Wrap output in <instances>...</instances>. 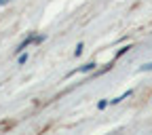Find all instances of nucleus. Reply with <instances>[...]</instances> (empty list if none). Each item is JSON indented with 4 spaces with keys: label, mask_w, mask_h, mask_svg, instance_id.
I'll use <instances>...</instances> for the list:
<instances>
[{
    "label": "nucleus",
    "mask_w": 152,
    "mask_h": 135,
    "mask_svg": "<svg viewBox=\"0 0 152 135\" xmlns=\"http://www.w3.org/2000/svg\"><path fill=\"white\" fill-rule=\"evenodd\" d=\"M93 70H95V63L91 61V63H85V66H80L78 70H74L72 74H76V72H80V74H87V72H93Z\"/></svg>",
    "instance_id": "f257e3e1"
},
{
    "label": "nucleus",
    "mask_w": 152,
    "mask_h": 135,
    "mask_svg": "<svg viewBox=\"0 0 152 135\" xmlns=\"http://www.w3.org/2000/svg\"><path fill=\"white\" fill-rule=\"evenodd\" d=\"M83 49H85V45H83V42H78V45H76V49H74V55H76V57L83 55Z\"/></svg>",
    "instance_id": "f03ea898"
},
{
    "label": "nucleus",
    "mask_w": 152,
    "mask_h": 135,
    "mask_svg": "<svg viewBox=\"0 0 152 135\" xmlns=\"http://www.w3.org/2000/svg\"><path fill=\"white\" fill-rule=\"evenodd\" d=\"M26 61H28V55H26V53H19V59H17V63H19V66H23Z\"/></svg>",
    "instance_id": "7ed1b4c3"
},
{
    "label": "nucleus",
    "mask_w": 152,
    "mask_h": 135,
    "mask_svg": "<svg viewBox=\"0 0 152 135\" xmlns=\"http://www.w3.org/2000/svg\"><path fill=\"white\" fill-rule=\"evenodd\" d=\"M150 70H152V61H150V63H146V66H142V68H140V72H150Z\"/></svg>",
    "instance_id": "20e7f679"
},
{
    "label": "nucleus",
    "mask_w": 152,
    "mask_h": 135,
    "mask_svg": "<svg viewBox=\"0 0 152 135\" xmlns=\"http://www.w3.org/2000/svg\"><path fill=\"white\" fill-rule=\"evenodd\" d=\"M106 106H108V101H106V99H102V101H99V104H97V108H99V110H104V108H106Z\"/></svg>",
    "instance_id": "39448f33"
},
{
    "label": "nucleus",
    "mask_w": 152,
    "mask_h": 135,
    "mask_svg": "<svg viewBox=\"0 0 152 135\" xmlns=\"http://www.w3.org/2000/svg\"><path fill=\"white\" fill-rule=\"evenodd\" d=\"M129 49H131V47H125V49H121V51H118V57H121V55H125V53H127Z\"/></svg>",
    "instance_id": "423d86ee"
},
{
    "label": "nucleus",
    "mask_w": 152,
    "mask_h": 135,
    "mask_svg": "<svg viewBox=\"0 0 152 135\" xmlns=\"http://www.w3.org/2000/svg\"><path fill=\"white\" fill-rule=\"evenodd\" d=\"M11 0H0V7H4V4H9Z\"/></svg>",
    "instance_id": "0eeeda50"
}]
</instances>
